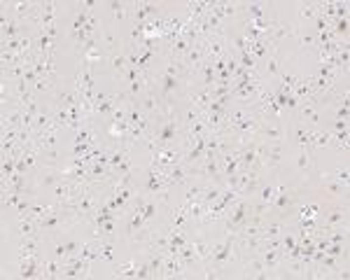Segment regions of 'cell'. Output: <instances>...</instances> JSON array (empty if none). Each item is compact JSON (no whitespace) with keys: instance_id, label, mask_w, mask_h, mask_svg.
Segmentation results:
<instances>
[{"instance_id":"obj_8","label":"cell","mask_w":350,"mask_h":280,"mask_svg":"<svg viewBox=\"0 0 350 280\" xmlns=\"http://www.w3.org/2000/svg\"><path fill=\"white\" fill-rule=\"evenodd\" d=\"M280 157H283V142H273V145H268L266 157H264V171L266 168H276L278 163H280Z\"/></svg>"},{"instance_id":"obj_6","label":"cell","mask_w":350,"mask_h":280,"mask_svg":"<svg viewBox=\"0 0 350 280\" xmlns=\"http://www.w3.org/2000/svg\"><path fill=\"white\" fill-rule=\"evenodd\" d=\"M189 222V203L178 205L175 210H170L168 215V229H185V224Z\"/></svg>"},{"instance_id":"obj_17","label":"cell","mask_w":350,"mask_h":280,"mask_svg":"<svg viewBox=\"0 0 350 280\" xmlns=\"http://www.w3.org/2000/svg\"><path fill=\"white\" fill-rule=\"evenodd\" d=\"M299 42L304 49H318V40H315V35H301L299 38Z\"/></svg>"},{"instance_id":"obj_15","label":"cell","mask_w":350,"mask_h":280,"mask_svg":"<svg viewBox=\"0 0 350 280\" xmlns=\"http://www.w3.org/2000/svg\"><path fill=\"white\" fill-rule=\"evenodd\" d=\"M329 178H334L336 182H341L343 187H348V180H350V173L348 168H336L334 173H329Z\"/></svg>"},{"instance_id":"obj_18","label":"cell","mask_w":350,"mask_h":280,"mask_svg":"<svg viewBox=\"0 0 350 280\" xmlns=\"http://www.w3.org/2000/svg\"><path fill=\"white\" fill-rule=\"evenodd\" d=\"M331 131H348V121H346V119H336Z\"/></svg>"},{"instance_id":"obj_12","label":"cell","mask_w":350,"mask_h":280,"mask_svg":"<svg viewBox=\"0 0 350 280\" xmlns=\"http://www.w3.org/2000/svg\"><path fill=\"white\" fill-rule=\"evenodd\" d=\"M299 17H301V19H308V21H313V19L318 17L315 2H304V5H299Z\"/></svg>"},{"instance_id":"obj_11","label":"cell","mask_w":350,"mask_h":280,"mask_svg":"<svg viewBox=\"0 0 350 280\" xmlns=\"http://www.w3.org/2000/svg\"><path fill=\"white\" fill-rule=\"evenodd\" d=\"M322 182L327 184V189L331 192V194H346V192H348V187H343V184L336 182L334 178H329V173H325V175H322Z\"/></svg>"},{"instance_id":"obj_10","label":"cell","mask_w":350,"mask_h":280,"mask_svg":"<svg viewBox=\"0 0 350 280\" xmlns=\"http://www.w3.org/2000/svg\"><path fill=\"white\" fill-rule=\"evenodd\" d=\"M276 199V184L268 182V184H262L259 187V201L266 205H271V201Z\"/></svg>"},{"instance_id":"obj_3","label":"cell","mask_w":350,"mask_h":280,"mask_svg":"<svg viewBox=\"0 0 350 280\" xmlns=\"http://www.w3.org/2000/svg\"><path fill=\"white\" fill-rule=\"evenodd\" d=\"M38 182L54 189L59 182H63V173H61V168H56V166H40V178H38Z\"/></svg>"},{"instance_id":"obj_9","label":"cell","mask_w":350,"mask_h":280,"mask_svg":"<svg viewBox=\"0 0 350 280\" xmlns=\"http://www.w3.org/2000/svg\"><path fill=\"white\" fill-rule=\"evenodd\" d=\"M136 271H138V259H128L117 266L115 276L117 278H136Z\"/></svg>"},{"instance_id":"obj_7","label":"cell","mask_w":350,"mask_h":280,"mask_svg":"<svg viewBox=\"0 0 350 280\" xmlns=\"http://www.w3.org/2000/svg\"><path fill=\"white\" fill-rule=\"evenodd\" d=\"M264 70L268 73V75L273 77H280V73H283V63H280V56H278V49H271L268 52V56L264 59Z\"/></svg>"},{"instance_id":"obj_16","label":"cell","mask_w":350,"mask_h":280,"mask_svg":"<svg viewBox=\"0 0 350 280\" xmlns=\"http://www.w3.org/2000/svg\"><path fill=\"white\" fill-rule=\"evenodd\" d=\"M110 7H112V12H115V19H124L126 17V2H117V0H112V2H107Z\"/></svg>"},{"instance_id":"obj_1","label":"cell","mask_w":350,"mask_h":280,"mask_svg":"<svg viewBox=\"0 0 350 280\" xmlns=\"http://www.w3.org/2000/svg\"><path fill=\"white\" fill-rule=\"evenodd\" d=\"M299 201V196H297V192L294 189H287L285 187V192H280V194L271 201V205H268V215H283L285 210H289L292 205Z\"/></svg>"},{"instance_id":"obj_19","label":"cell","mask_w":350,"mask_h":280,"mask_svg":"<svg viewBox=\"0 0 350 280\" xmlns=\"http://www.w3.org/2000/svg\"><path fill=\"white\" fill-rule=\"evenodd\" d=\"M336 119H346V121H348V119H350L348 108H343V105H339V110H336Z\"/></svg>"},{"instance_id":"obj_14","label":"cell","mask_w":350,"mask_h":280,"mask_svg":"<svg viewBox=\"0 0 350 280\" xmlns=\"http://www.w3.org/2000/svg\"><path fill=\"white\" fill-rule=\"evenodd\" d=\"M33 91L42 94V91H54V80L52 77H40L35 84H33Z\"/></svg>"},{"instance_id":"obj_5","label":"cell","mask_w":350,"mask_h":280,"mask_svg":"<svg viewBox=\"0 0 350 280\" xmlns=\"http://www.w3.org/2000/svg\"><path fill=\"white\" fill-rule=\"evenodd\" d=\"M107 65H110V70L117 73L119 77L126 75V68H128V59L124 52H117V49H110L107 52Z\"/></svg>"},{"instance_id":"obj_13","label":"cell","mask_w":350,"mask_h":280,"mask_svg":"<svg viewBox=\"0 0 350 280\" xmlns=\"http://www.w3.org/2000/svg\"><path fill=\"white\" fill-rule=\"evenodd\" d=\"M310 163H313V152H308V150H301V152H299V159H297L299 171L306 173L308 168H310Z\"/></svg>"},{"instance_id":"obj_2","label":"cell","mask_w":350,"mask_h":280,"mask_svg":"<svg viewBox=\"0 0 350 280\" xmlns=\"http://www.w3.org/2000/svg\"><path fill=\"white\" fill-rule=\"evenodd\" d=\"M131 7H133L131 14H133L136 23H147L149 19H157V14H159V5H154V2H145V0L133 2Z\"/></svg>"},{"instance_id":"obj_4","label":"cell","mask_w":350,"mask_h":280,"mask_svg":"<svg viewBox=\"0 0 350 280\" xmlns=\"http://www.w3.org/2000/svg\"><path fill=\"white\" fill-rule=\"evenodd\" d=\"M297 112H299V117L304 119V121H310L313 126H318L320 124V119H322V110L313 103V100H306V103H299V108H297Z\"/></svg>"}]
</instances>
